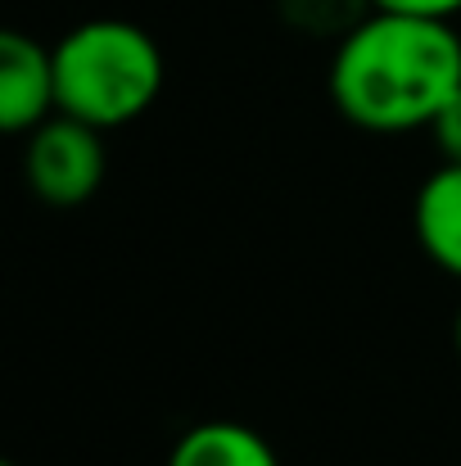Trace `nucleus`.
I'll return each mask as SVG.
<instances>
[{
    "instance_id": "1",
    "label": "nucleus",
    "mask_w": 461,
    "mask_h": 466,
    "mask_svg": "<svg viewBox=\"0 0 461 466\" xmlns=\"http://www.w3.org/2000/svg\"><path fill=\"white\" fill-rule=\"evenodd\" d=\"M461 86V36L448 18L371 9L335 50L330 96L362 132L430 127Z\"/></svg>"
},
{
    "instance_id": "2",
    "label": "nucleus",
    "mask_w": 461,
    "mask_h": 466,
    "mask_svg": "<svg viewBox=\"0 0 461 466\" xmlns=\"http://www.w3.org/2000/svg\"><path fill=\"white\" fill-rule=\"evenodd\" d=\"M158 86L163 55L150 32L127 18H91L55 46V114H73L100 132L141 118Z\"/></svg>"
},
{
    "instance_id": "3",
    "label": "nucleus",
    "mask_w": 461,
    "mask_h": 466,
    "mask_svg": "<svg viewBox=\"0 0 461 466\" xmlns=\"http://www.w3.org/2000/svg\"><path fill=\"white\" fill-rule=\"evenodd\" d=\"M105 167H109V155H105L100 127H91L73 114H55V118L36 123V132L27 137L23 177L36 190V199H45L50 208L86 204L100 190Z\"/></svg>"
},
{
    "instance_id": "4",
    "label": "nucleus",
    "mask_w": 461,
    "mask_h": 466,
    "mask_svg": "<svg viewBox=\"0 0 461 466\" xmlns=\"http://www.w3.org/2000/svg\"><path fill=\"white\" fill-rule=\"evenodd\" d=\"M55 114V50L27 32H0V127L27 132Z\"/></svg>"
},
{
    "instance_id": "5",
    "label": "nucleus",
    "mask_w": 461,
    "mask_h": 466,
    "mask_svg": "<svg viewBox=\"0 0 461 466\" xmlns=\"http://www.w3.org/2000/svg\"><path fill=\"white\" fill-rule=\"evenodd\" d=\"M412 227L426 258L448 277H461V163H444L426 177V186L416 190Z\"/></svg>"
},
{
    "instance_id": "6",
    "label": "nucleus",
    "mask_w": 461,
    "mask_h": 466,
    "mask_svg": "<svg viewBox=\"0 0 461 466\" xmlns=\"http://www.w3.org/2000/svg\"><path fill=\"white\" fill-rule=\"evenodd\" d=\"M167 466H281L272 444L240 421H199L190 426L172 453Z\"/></svg>"
},
{
    "instance_id": "7",
    "label": "nucleus",
    "mask_w": 461,
    "mask_h": 466,
    "mask_svg": "<svg viewBox=\"0 0 461 466\" xmlns=\"http://www.w3.org/2000/svg\"><path fill=\"white\" fill-rule=\"evenodd\" d=\"M286 5V18H290V27H299V32H312V36H348L376 5L371 0H281Z\"/></svg>"
},
{
    "instance_id": "8",
    "label": "nucleus",
    "mask_w": 461,
    "mask_h": 466,
    "mask_svg": "<svg viewBox=\"0 0 461 466\" xmlns=\"http://www.w3.org/2000/svg\"><path fill=\"white\" fill-rule=\"evenodd\" d=\"M430 132H435V146H439L444 163H461V86H457V96L435 114Z\"/></svg>"
},
{
    "instance_id": "9",
    "label": "nucleus",
    "mask_w": 461,
    "mask_h": 466,
    "mask_svg": "<svg viewBox=\"0 0 461 466\" xmlns=\"http://www.w3.org/2000/svg\"><path fill=\"white\" fill-rule=\"evenodd\" d=\"M376 9H394V14H421V18H453L461 14V0H371Z\"/></svg>"
},
{
    "instance_id": "10",
    "label": "nucleus",
    "mask_w": 461,
    "mask_h": 466,
    "mask_svg": "<svg viewBox=\"0 0 461 466\" xmlns=\"http://www.w3.org/2000/svg\"><path fill=\"white\" fill-rule=\"evenodd\" d=\"M453 339H457V353H461V309H457V326H453Z\"/></svg>"
},
{
    "instance_id": "11",
    "label": "nucleus",
    "mask_w": 461,
    "mask_h": 466,
    "mask_svg": "<svg viewBox=\"0 0 461 466\" xmlns=\"http://www.w3.org/2000/svg\"><path fill=\"white\" fill-rule=\"evenodd\" d=\"M0 466H14V462H0Z\"/></svg>"
}]
</instances>
